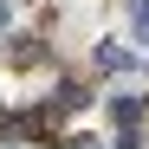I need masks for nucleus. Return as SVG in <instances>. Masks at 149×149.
<instances>
[{
    "label": "nucleus",
    "mask_w": 149,
    "mask_h": 149,
    "mask_svg": "<svg viewBox=\"0 0 149 149\" xmlns=\"http://www.w3.org/2000/svg\"><path fill=\"white\" fill-rule=\"evenodd\" d=\"M52 123H58V117L39 104V110H26V117H7V136H19V143H45V136H52Z\"/></svg>",
    "instance_id": "f257e3e1"
},
{
    "label": "nucleus",
    "mask_w": 149,
    "mask_h": 149,
    "mask_svg": "<svg viewBox=\"0 0 149 149\" xmlns=\"http://www.w3.org/2000/svg\"><path fill=\"white\" fill-rule=\"evenodd\" d=\"M110 110H117V123H123V130H136V123H143V104H130V97H117Z\"/></svg>",
    "instance_id": "20e7f679"
},
{
    "label": "nucleus",
    "mask_w": 149,
    "mask_h": 149,
    "mask_svg": "<svg viewBox=\"0 0 149 149\" xmlns=\"http://www.w3.org/2000/svg\"><path fill=\"white\" fill-rule=\"evenodd\" d=\"M0 26H7V7H0Z\"/></svg>",
    "instance_id": "0eeeda50"
},
{
    "label": "nucleus",
    "mask_w": 149,
    "mask_h": 149,
    "mask_svg": "<svg viewBox=\"0 0 149 149\" xmlns=\"http://www.w3.org/2000/svg\"><path fill=\"white\" fill-rule=\"evenodd\" d=\"M97 65L104 71H130V52H123V45H97Z\"/></svg>",
    "instance_id": "f03ea898"
},
{
    "label": "nucleus",
    "mask_w": 149,
    "mask_h": 149,
    "mask_svg": "<svg viewBox=\"0 0 149 149\" xmlns=\"http://www.w3.org/2000/svg\"><path fill=\"white\" fill-rule=\"evenodd\" d=\"M84 104H91L84 84H58V110H84Z\"/></svg>",
    "instance_id": "7ed1b4c3"
},
{
    "label": "nucleus",
    "mask_w": 149,
    "mask_h": 149,
    "mask_svg": "<svg viewBox=\"0 0 149 149\" xmlns=\"http://www.w3.org/2000/svg\"><path fill=\"white\" fill-rule=\"evenodd\" d=\"M65 149H104L97 136H65Z\"/></svg>",
    "instance_id": "423d86ee"
},
{
    "label": "nucleus",
    "mask_w": 149,
    "mask_h": 149,
    "mask_svg": "<svg viewBox=\"0 0 149 149\" xmlns=\"http://www.w3.org/2000/svg\"><path fill=\"white\" fill-rule=\"evenodd\" d=\"M136 33L149 39V0H136Z\"/></svg>",
    "instance_id": "39448f33"
}]
</instances>
